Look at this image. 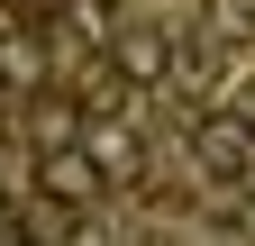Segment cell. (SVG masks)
Segmentation results:
<instances>
[{
  "label": "cell",
  "mask_w": 255,
  "mask_h": 246,
  "mask_svg": "<svg viewBox=\"0 0 255 246\" xmlns=\"http://www.w3.org/2000/svg\"><path fill=\"white\" fill-rule=\"evenodd\" d=\"M128 91H137V82H164L173 73V37H164V27H119V64H110Z\"/></svg>",
  "instance_id": "obj_3"
},
{
  "label": "cell",
  "mask_w": 255,
  "mask_h": 246,
  "mask_svg": "<svg viewBox=\"0 0 255 246\" xmlns=\"http://www.w3.org/2000/svg\"><path fill=\"white\" fill-rule=\"evenodd\" d=\"M0 228H9V201H0Z\"/></svg>",
  "instance_id": "obj_5"
},
{
  "label": "cell",
  "mask_w": 255,
  "mask_h": 246,
  "mask_svg": "<svg viewBox=\"0 0 255 246\" xmlns=\"http://www.w3.org/2000/svg\"><path fill=\"white\" fill-rule=\"evenodd\" d=\"M0 101H9V91H0Z\"/></svg>",
  "instance_id": "obj_6"
},
{
  "label": "cell",
  "mask_w": 255,
  "mask_h": 246,
  "mask_svg": "<svg viewBox=\"0 0 255 246\" xmlns=\"http://www.w3.org/2000/svg\"><path fill=\"white\" fill-rule=\"evenodd\" d=\"M37 182H46V201H64V210H91L110 173L91 164V146H46V155H37Z\"/></svg>",
  "instance_id": "obj_2"
},
{
  "label": "cell",
  "mask_w": 255,
  "mask_h": 246,
  "mask_svg": "<svg viewBox=\"0 0 255 246\" xmlns=\"http://www.w3.org/2000/svg\"><path fill=\"white\" fill-rule=\"evenodd\" d=\"M191 164L219 173V182H255V128L237 110H210V119H191Z\"/></svg>",
  "instance_id": "obj_1"
},
{
  "label": "cell",
  "mask_w": 255,
  "mask_h": 246,
  "mask_svg": "<svg viewBox=\"0 0 255 246\" xmlns=\"http://www.w3.org/2000/svg\"><path fill=\"white\" fill-rule=\"evenodd\" d=\"M27 82H46L37 37H0V91H27Z\"/></svg>",
  "instance_id": "obj_4"
}]
</instances>
